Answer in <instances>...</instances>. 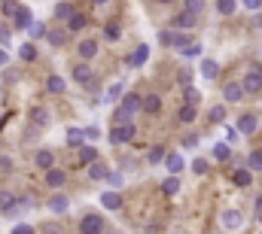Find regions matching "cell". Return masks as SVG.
<instances>
[{
	"instance_id": "obj_1",
	"label": "cell",
	"mask_w": 262,
	"mask_h": 234,
	"mask_svg": "<svg viewBox=\"0 0 262 234\" xmlns=\"http://www.w3.org/2000/svg\"><path fill=\"white\" fill-rule=\"evenodd\" d=\"M159 43L165 46V49H183L186 43H192V37H189V31H177V28H165V31H159Z\"/></svg>"
},
{
	"instance_id": "obj_2",
	"label": "cell",
	"mask_w": 262,
	"mask_h": 234,
	"mask_svg": "<svg viewBox=\"0 0 262 234\" xmlns=\"http://www.w3.org/2000/svg\"><path fill=\"white\" fill-rule=\"evenodd\" d=\"M104 228H107V219L101 213H85L79 219V234H104Z\"/></svg>"
},
{
	"instance_id": "obj_3",
	"label": "cell",
	"mask_w": 262,
	"mask_h": 234,
	"mask_svg": "<svg viewBox=\"0 0 262 234\" xmlns=\"http://www.w3.org/2000/svg\"><path fill=\"white\" fill-rule=\"evenodd\" d=\"M220 225H223L226 231H241V228H244V213H241L238 207H229V210L220 213Z\"/></svg>"
},
{
	"instance_id": "obj_4",
	"label": "cell",
	"mask_w": 262,
	"mask_h": 234,
	"mask_svg": "<svg viewBox=\"0 0 262 234\" xmlns=\"http://www.w3.org/2000/svg\"><path fill=\"white\" fill-rule=\"evenodd\" d=\"M134 134H137V125H131V122H125V125H113L110 143H113V146H125V143L134 140Z\"/></svg>"
},
{
	"instance_id": "obj_5",
	"label": "cell",
	"mask_w": 262,
	"mask_h": 234,
	"mask_svg": "<svg viewBox=\"0 0 262 234\" xmlns=\"http://www.w3.org/2000/svg\"><path fill=\"white\" fill-rule=\"evenodd\" d=\"M256 128H259V113H241V116H238V122H235V131H238L241 137L256 134Z\"/></svg>"
},
{
	"instance_id": "obj_6",
	"label": "cell",
	"mask_w": 262,
	"mask_h": 234,
	"mask_svg": "<svg viewBox=\"0 0 262 234\" xmlns=\"http://www.w3.org/2000/svg\"><path fill=\"white\" fill-rule=\"evenodd\" d=\"M70 76H73V82H76V85H92L95 70H92V64H89V61H79V64H73Z\"/></svg>"
},
{
	"instance_id": "obj_7",
	"label": "cell",
	"mask_w": 262,
	"mask_h": 234,
	"mask_svg": "<svg viewBox=\"0 0 262 234\" xmlns=\"http://www.w3.org/2000/svg\"><path fill=\"white\" fill-rule=\"evenodd\" d=\"M244 98H247V91H244V85H241L238 79H232V82L223 85V101H226V104H241Z\"/></svg>"
},
{
	"instance_id": "obj_8",
	"label": "cell",
	"mask_w": 262,
	"mask_h": 234,
	"mask_svg": "<svg viewBox=\"0 0 262 234\" xmlns=\"http://www.w3.org/2000/svg\"><path fill=\"white\" fill-rule=\"evenodd\" d=\"M98 52H101V43H98L95 37H85V40L76 43V55H79V61H92Z\"/></svg>"
},
{
	"instance_id": "obj_9",
	"label": "cell",
	"mask_w": 262,
	"mask_h": 234,
	"mask_svg": "<svg viewBox=\"0 0 262 234\" xmlns=\"http://www.w3.org/2000/svg\"><path fill=\"white\" fill-rule=\"evenodd\" d=\"M238 82L244 85V91H247V95H259V91H262V73H259V70H250V73H244Z\"/></svg>"
},
{
	"instance_id": "obj_10",
	"label": "cell",
	"mask_w": 262,
	"mask_h": 234,
	"mask_svg": "<svg viewBox=\"0 0 262 234\" xmlns=\"http://www.w3.org/2000/svg\"><path fill=\"white\" fill-rule=\"evenodd\" d=\"M162 165H165V171H168V174H174V176H180L183 171H186V158H183L180 152H168Z\"/></svg>"
},
{
	"instance_id": "obj_11",
	"label": "cell",
	"mask_w": 262,
	"mask_h": 234,
	"mask_svg": "<svg viewBox=\"0 0 262 234\" xmlns=\"http://www.w3.org/2000/svg\"><path fill=\"white\" fill-rule=\"evenodd\" d=\"M9 21H12V28H15V31H28V28H31V21H34V15H31V9H28V6H18V9H15V15H12Z\"/></svg>"
},
{
	"instance_id": "obj_12",
	"label": "cell",
	"mask_w": 262,
	"mask_h": 234,
	"mask_svg": "<svg viewBox=\"0 0 262 234\" xmlns=\"http://www.w3.org/2000/svg\"><path fill=\"white\" fill-rule=\"evenodd\" d=\"M64 28H67V34H79V31H85V28H89V15L76 9V12L64 21Z\"/></svg>"
},
{
	"instance_id": "obj_13",
	"label": "cell",
	"mask_w": 262,
	"mask_h": 234,
	"mask_svg": "<svg viewBox=\"0 0 262 234\" xmlns=\"http://www.w3.org/2000/svg\"><path fill=\"white\" fill-rule=\"evenodd\" d=\"M43 179H46V185H49V189H55V192H58V189L67 182V174L61 171V168H49V171H43Z\"/></svg>"
},
{
	"instance_id": "obj_14",
	"label": "cell",
	"mask_w": 262,
	"mask_h": 234,
	"mask_svg": "<svg viewBox=\"0 0 262 234\" xmlns=\"http://www.w3.org/2000/svg\"><path fill=\"white\" fill-rule=\"evenodd\" d=\"M46 207H49L55 216H61V213H67V210H70V198H67V195H61V192H55V195L46 201Z\"/></svg>"
},
{
	"instance_id": "obj_15",
	"label": "cell",
	"mask_w": 262,
	"mask_h": 234,
	"mask_svg": "<svg viewBox=\"0 0 262 234\" xmlns=\"http://www.w3.org/2000/svg\"><path fill=\"white\" fill-rule=\"evenodd\" d=\"M195 21H198V15H192V12H177L174 18H171V28H177V31H189V28H195Z\"/></svg>"
},
{
	"instance_id": "obj_16",
	"label": "cell",
	"mask_w": 262,
	"mask_h": 234,
	"mask_svg": "<svg viewBox=\"0 0 262 234\" xmlns=\"http://www.w3.org/2000/svg\"><path fill=\"white\" fill-rule=\"evenodd\" d=\"M119 107H122L125 113H131V116H137V113H140V95H134V91H125V95L119 98Z\"/></svg>"
},
{
	"instance_id": "obj_17",
	"label": "cell",
	"mask_w": 262,
	"mask_h": 234,
	"mask_svg": "<svg viewBox=\"0 0 262 234\" xmlns=\"http://www.w3.org/2000/svg\"><path fill=\"white\" fill-rule=\"evenodd\" d=\"M28 119H31V125H34V128H49V122H52V113H49L46 107H34Z\"/></svg>"
},
{
	"instance_id": "obj_18",
	"label": "cell",
	"mask_w": 262,
	"mask_h": 234,
	"mask_svg": "<svg viewBox=\"0 0 262 234\" xmlns=\"http://www.w3.org/2000/svg\"><path fill=\"white\" fill-rule=\"evenodd\" d=\"M46 43H49L52 49H61L67 43V28H49V31H46Z\"/></svg>"
},
{
	"instance_id": "obj_19",
	"label": "cell",
	"mask_w": 262,
	"mask_h": 234,
	"mask_svg": "<svg viewBox=\"0 0 262 234\" xmlns=\"http://www.w3.org/2000/svg\"><path fill=\"white\" fill-rule=\"evenodd\" d=\"M140 110H143L146 116H156V113L162 110V98H159V95H143V98H140Z\"/></svg>"
},
{
	"instance_id": "obj_20",
	"label": "cell",
	"mask_w": 262,
	"mask_h": 234,
	"mask_svg": "<svg viewBox=\"0 0 262 234\" xmlns=\"http://www.w3.org/2000/svg\"><path fill=\"white\" fill-rule=\"evenodd\" d=\"M85 171H89V179H107V174H110V168H107V161H101V158H95L92 165H85Z\"/></svg>"
},
{
	"instance_id": "obj_21",
	"label": "cell",
	"mask_w": 262,
	"mask_h": 234,
	"mask_svg": "<svg viewBox=\"0 0 262 234\" xmlns=\"http://www.w3.org/2000/svg\"><path fill=\"white\" fill-rule=\"evenodd\" d=\"M232 182H235L238 189H250V182H253V171H250V168H235V171H232Z\"/></svg>"
},
{
	"instance_id": "obj_22",
	"label": "cell",
	"mask_w": 262,
	"mask_h": 234,
	"mask_svg": "<svg viewBox=\"0 0 262 234\" xmlns=\"http://www.w3.org/2000/svg\"><path fill=\"white\" fill-rule=\"evenodd\" d=\"M216 73H220V64L213 58H201V64H198V76L201 79H216Z\"/></svg>"
},
{
	"instance_id": "obj_23",
	"label": "cell",
	"mask_w": 262,
	"mask_h": 234,
	"mask_svg": "<svg viewBox=\"0 0 262 234\" xmlns=\"http://www.w3.org/2000/svg\"><path fill=\"white\" fill-rule=\"evenodd\" d=\"M34 165H37L40 171H49V168H55V152H52V149H40V152L34 155Z\"/></svg>"
},
{
	"instance_id": "obj_24",
	"label": "cell",
	"mask_w": 262,
	"mask_h": 234,
	"mask_svg": "<svg viewBox=\"0 0 262 234\" xmlns=\"http://www.w3.org/2000/svg\"><path fill=\"white\" fill-rule=\"evenodd\" d=\"M101 207H104V210H119V207H122L119 192H116V189H107V192L101 195Z\"/></svg>"
},
{
	"instance_id": "obj_25",
	"label": "cell",
	"mask_w": 262,
	"mask_h": 234,
	"mask_svg": "<svg viewBox=\"0 0 262 234\" xmlns=\"http://www.w3.org/2000/svg\"><path fill=\"white\" fill-rule=\"evenodd\" d=\"M146 61H149V46H146V43H140V46L134 49V55L128 58V67H143Z\"/></svg>"
},
{
	"instance_id": "obj_26",
	"label": "cell",
	"mask_w": 262,
	"mask_h": 234,
	"mask_svg": "<svg viewBox=\"0 0 262 234\" xmlns=\"http://www.w3.org/2000/svg\"><path fill=\"white\" fill-rule=\"evenodd\" d=\"M125 95V85L122 82H113L110 88H107V95H104V101L101 104H119V98Z\"/></svg>"
},
{
	"instance_id": "obj_27",
	"label": "cell",
	"mask_w": 262,
	"mask_h": 234,
	"mask_svg": "<svg viewBox=\"0 0 262 234\" xmlns=\"http://www.w3.org/2000/svg\"><path fill=\"white\" fill-rule=\"evenodd\" d=\"M210 158H213V161H229V158H232V146H229V143H213Z\"/></svg>"
},
{
	"instance_id": "obj_28",
	"label": "cell",
	"mask_w": 262,
	"mask_h": 234,
	"mask_svg": "<svg viewBox=\"0 0 262 234\" xmlns=\"http://www.w3.org/2000/svg\"><path fill=\"white\" fill-rule=\"evenodd\" d=\"M162 192H165L168 198H174V195H180V176L168 174V176H165V182H162Z\"/></svg>"
},
{
	"instance_id": "obj_29",
	"label": "cell",
	"mask_w": 262,
	"mask_h": 234,
	"mask_svg": "<svg viewBox=\"0 0 262 234\" xmlns=\"http://www.w3.org/2000/svg\"><path fill=\"white\" fill-rule=\"evenodd\" d=\"M37 55H40V49H37V43H34V40L21 43V49H18V58H21V61H37Z\"/></svg>"
},
{
	"instance_id": "obj_30",
	"label": "cell",
	"mask_w": 262,
	"mask_h": 234,
	"mask_svg": "<svg viewBox=\"0 0 262 234\" xmlns=\"http://www.w3.org/2000/svg\"><path fill=\"white\" fill-rule=\"evenodd\" d=\"M95 158H101L98 149H95V143H82V146H79V161H82V165H92Z\"/></svg>"
},
{
	"instance_id": "obj_31",
	"label": "cell",
	"mask_w": 262,
	"mask_h": 234,
	"mask_svg": "<svg viewBox=\"0 0 262 234\" xmlns=\"http://www.w3.org/2000/svg\"><path fill=\"white\" fill-rule=\"evenodd\" d=\"M235 9H238V0H216V15L229 18V15H235Z\"/></svg>"
},
{
	"instance_id": "obj_32",
	"label": "cell",
	"mask_w": 262,
	"mask_h": 234,
	"mask_svg": "<svg viewBox=\"0 0 262 234\" xmlns=\"http://www.w3.org/2000/svg\"><path fill=\"white\" fill-rule=\"evenodd\" d=\"M73 12H76V9H73V3H70V0H61V3H55V18H58V21H67Z\"/></svg>"
},
{
	"instance_id": "obj_33",
	"label": "cell",
	"mask_w": 262,
	"mask_h": 234,
	"mask_svg": "<svg viewBox=\"0 0 262 234\" xmlns=\"http://www.w3.org/2000/svg\"><path fill=\"white\" fill-rule=\"evenodd\" d=\"M64 88H67V82L61 76H46V91H49V95H61Z\"/></svg>"
},
{
	"instance_id": "obj_34",
	"label": "cell",
	"mask_w": 262,
	"mask_h": 234,
	"mask_svg": "<svg viewBox=\"0 0 262 234\" xmlns=\"http://www.w3.org/2000/svg\"><path fill=\"white\" fill-rule=\"evenodd\" d=\"M201 52H204V49H201V43H195V40L186 43L183 49H177V55H183V58H201Z\"/></svg>"
},
{
	"instance_id": "obj_35",
	"label": "cell",
	"mask_w": 262,
	"mask_h": 234,
	"mask_svg": "<svg viewBox=\"0 0 262 234\" xmlns=\"http://www.w3.org/2000/svg\"><path fill=\"white\" fill-rule=\"evenodd\" d=\"M15 201H18V198H15L12 192H6V189H0V213H9V210L15 207Z\"/></svg>"
},
{
	"instance_id": "obj_36",
	"label": "cell",
	"mask_w": 262,
	"mask_h": 234,
	"mask_svg": "<svg viewBox=\"0 0 262 234\" xmlns=\"http://www.w3.org/2000/svg\"><path fill=\"white\" fill-rule=\"evenodd\" d=\"M195 116H198V110L192 107V104H183V107H180V113H177V119H180L183 125H192V122H195Z\"/></svg>"
},
{
	"instance_id": "obj_37",
	"label": "cell",
	"mask_w": 262,
	"mask_h": 234,
	"mask_svg": "<svg viewBox=\"0 0 262 234\" xmlns=\"http://www.w3.org/2000/svg\"><path fill=\"white\" fill-rule=\"evenodd\" d=\"M46 31H49V28H46L43 21H31V28H28V37L37 43V40H43V37H46Z\"/></svg>"
},
{
	"instance_id": "obj_38",
	"label": "cell",
	"mask_w": 262,
	"mask_h": 234,
	"mask_svg": "<svg viewBox=\"0 0 262 234\" xmlns=\"http://www.w3.org/2000/svg\"><path fill=\"white\" fill-rule=\"evenodd\" d=\"M104 37H107L110 43H116V40L122 37V31H119V21H107V25H104Z\"/></svg>"
},
{
	"instance_id": "obj_39",
	"label": "cell",
	"mask_w": 262,
	"mask_h": 234,
	"mask_svg": "<svg viewBox=\"0 0 262 234\" xmlns=\"http://www.w3.org/2000/svg\"><path fill=\"white\" fill-rule=\"evenodd\" d=\"M67 143L79 149V146L85 143V134H82V128H70V131H67Z\"/></svg>"
},
{
	"instance_id": "obj_40",
	"label": "cell",
	"mask_w": 262,
	"mask_h": 234,
	"mask_svg": "<svg viewBox=\"0 0 262 234\" xmlns=\"http://www.w3.org/2000/svg\"><path fill=\"white\" fill-rule=\"evenodd\" d=\"M165 155H168V149H165V146H152V149H149V155H146V161H149V165H162V161H165Z\"/></svg>"
},
{
	"instance_id": "obj_41",
	"label": "cell",
	"mask_w": 262,
	"mask_h": 234,
	"mask_svg": "<svg viewBox=\"0 0 262 234\" xmlns=\"http://www.w3.org/2000/svg\"><path fill=\"white\" fill-rule=\"evenodd\" d=\"M207 119H210L213 125L226 122V104H216V107H210V113H207Z\"/></svg>"
},
{
	"instance_id": "obj_42",
	"label": "cell",
	"mask_w": 262,
	"mask_h": 234,
	"mask_svg": "<svg viewBox=\"0 0 262 234\" xmlns=\"http://www.w3.org/2000/svg\"><path fill=\"white\" fill-rule=\"evenodd\" d=\"M207 171H210V161L207 158H192V174L195 176H204Z\"/></svg>"
},
{
	"instance_id": "obj_43",
	"label": "cell",
	"mask_w": 262,
	"mask_h": 234,
	"mask_svg": "<svg viewBox=\"0 0 262 234\" xmlns=\"http://www.w3.org/2000/svg\"><path fill=\"white\" fill-rule=\"evenodd\" d=\"M207 9V0H186V12H192V15H201Z\"/></svg>"
},
{
	"instance_id": "obj_44",
	"label": "cell",
	"mask_w": 262,
	"mask_h": 234,
	"mask_svg": "<svg viewBox=\"0 0 262 234\" xmlns=\"http://www.w3.org/2000/svg\"><path fill=\"white\" fill-rule=\"evenodd\" d=\"M82 134H85V143H98V140H101V128H98V125L82 128Z\"/></svg>"
},
{
	"instance_id": "obj_45",
	"label": "cell",
	"mask_w": 262,
	"mask_h": 234,
	"mask_svg": "<svg viewBox=\"0 0 262 234\" xmlns=\"http://www.w3.org/2000/svg\"><path fill=\"white\" fill-rule=\"evenodd\" d=\"M247 168H250V171H253V174H256V171H262V152H259V149H256V152H250V155H247Z\"/></svg>"
},
{
	"instance_id": "obj_46",
	"label": "cell",
	"mask_w": 262,
	"mask_h": 234,
	"mask_svg": "<svg viewBox=\"0 0 262 234\" xmlns=\"http://www.w3.org/2000/svg\"><path fill=\"white\" fill-rule=\"evenodd\" d=\"M12 43V25H0V46L6 49Z\"/></svg>"
},
{
	"instance_id": "obj_47",
	"label": "cell",
	"mask_w": 262,
	"mask_h": 234,
	"mask_svg": "<svg viewBox=\"0 0 262 234\" xmlns=\"http://www.w3.org/2000/svg\"><path fill=\"white\" fill-rule=\"evenodd\" d=\"M122 182H125V176H122V174H113V171L107 174V185H110V189H116V192H119V189H122Z\"/></svg>"
},
{
	"instance_id": "obj_48",
	"label": "cell",
	"mask_w": 262,
	"mask_h": 234,
	"mask_svg": "<svg viewBox=\"0 0 262 234\" xmlns=\"http://www.w3.org/2000/svg\"><path fill=\"white\" fill-rule=\"evenodd\" d=\"M183 101H186V104H192V107H198V104H201V91H198V88H186Z\"/></svg>"
},
{
	"instance_id": "obj_49",
	"label": "cell",
	"mask_w": 262,
	"mask_h": 234,
	"mask_svg": "<svg viewBox=\"0 0 262 234\" xmlns=\"http://www.w3.org/2000/svg\"><path fill=\"white\" fill-rule=\"evenodd\" d=\"M18 6H21V3H15V0H3V3H0V9H3V15H6V18H12Z\"/></svg>"
},
{
	"instance_id": "obj_50",
	"label": "cell",
	"mask_w": 262,
	"mask_h": 234,
	"mask_svg": "<svg viewBox=\"0 0 262 234\" xmlns=\"http://www.w3.org/2000/svg\"><path fill=\"white\" fill-rule=\"evenodd\" d=\"M198 143H201V140H198V134H183V140H180V146H183V149H195Z\"/></svg>"
},
{
	"instance_id": "obj_51",
	"label": "cell",
	"mask_w": 262,
	"mask_h": 234,
	"mask_svg": "<svg viewBox=\"0 0 262 234\" xmlns=\"http://www.w3.org/2000/svg\"><path fill=\"white\" fill-rule=\"evenodd\" d=\"M177 82H180L183 88H192V70H180V73H177Z\"/></svg>"
},
{
	"instance_id": "obj_52",
	"label": "cell",
	"mask_w": 262,
	"mask_h": 234,
	"mask_svg": "<svg viewBox=\"0 0 262 234\" xmlns=\"http://www.w3.org/2000/svg\"><path fill=\"white\" fill-rule=\"evenodd\" d=\"M37 234H64V228H61L58 222H46V225H43Z\"/></svg>"
},
{
	"instance_id": "obj_53",
	"label": "cell",
	"mask_w": 262,
	"mask_h": 234,
	"mask_svg": "<svg viewBox=\"0 0 262 234\" xmlns=\"http://www.w3.org/2000/svg\"><path fill=\"white\" fill-rule=\"evenodd\" d=\"M241 6H244L247 12H259V9H262V0H241Z\"/></svg>"
},
{
	"instance_id": "obj_54",
	"label": "cell",
	"mask_w": 262,
	"mask_h": 234,
	"mask_svg": "<svg viewBox=\"0 0 262 234\" xmlns=\"http://www.w3.org/2000/svg\"><path fill=\"white\" fill-rule=\"evenodd\" d=\"M9 234H37V231H34V225H28V222H18V225H15Z\"/></svg>"
},
{
	"instance_id": "obj_55",
	"label": "cell",
	"mask_w": 262,
	"mask_h": 234,
	"mask_svg": "<svg viewBox=\"0 0 262 234\" xmlns=\"http://www.w3.org/2000/svg\"><path fill=\"white\" fill-rule=\"evenodd\" d=\"M9 171H12V158L0 155V174H9Z\"/></svg>"
},
{
	"instance_id": "obj_56",
	"label": "cell",
	"mask_w": 262,
	"mask_h": 234,
	"mask_svg": "<svg viewBox=\"0 0 262 234\" xmlns=\"http://www.w3.org/2000/svg\"><path fill=\"white\" fill-rule=\"evenodd\" d=\"M253 213H256V222H262V195L256 198V207H253Z\"/></svg>"
},
{
	"instance_id": "obj_57",
	"label": "cell",
	"mask_w": 262,
	"mask_h": 234,
	"mask_svg": "<svg viewBox=\"0 0 262 234\" xmlns=\"http://www.w3.org/2000/svg\"><path fill=\"white\" fill-rule=\"evenodd\" d=\"M6 64H9V52L0 46V67H6Z\"/></svg>"
},
{
	"instance_id": "obj_58",
	"label": "cell",
	"mask_w": 262,
	"mask_h": 234,
	"mask_svg": "<svg viewBox=\"0 0 262 234\" xmlns=\"http://www.w3.org/2000/svg\"><path fill=\"white\" fill-rule=\"evenodd\" d=\"M89 3H95V6H107L110 0H89Z\"/></svg>"
},
{
	"instance_id": "obj_59",
	"label": "cell",
	"mask_w": 262,
	"mask_h": 234,
	"mask_svg": "<svg viewBox=\"0 0 262 234\" xmlns=\"http://www.w3.org/2000/svg\"><path fill=\"white\" fill-rule=\"evenodd\" d=\"M156 3H165V6H168V3H174V0H156Z\"/></svg>"
},
{
	"instance_id": "obj_60",
	"label": "cell",
	"mask_w": 262,
	"mask_h": 234,
	"mask_svg": "<svg viewBox=\"0 0 262 234\" xmlns=\"http://www.w3.org/2000/svg\"><path fill=\"white\" fill-rule=\"evenodd\" d=\"M0 91H3V85H0Z\"/></svg>"
},
{
	"instance_id": "obj_61",
	"label": "cell",
	"mask_w": 262,
	"mask_h": 234,
	"mask_svg": "<svg viewBox=\"0 0 262 234\" xmlns=\"http://www.w3.org/2000/svg\"><path fill=\"white\" fill-rule=\"evenodd\" d=\"M259 98H262V91H259Z\"/></svg>"
}]
</instances>
